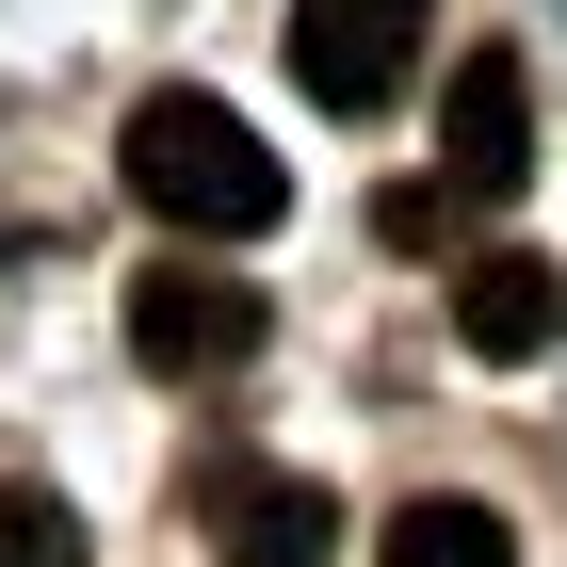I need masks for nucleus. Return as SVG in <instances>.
I'll return each instance as SVG.
<instances>
[{
    "instance_id": "nucleus-5",
    "label": "nucleus",
    "mask_w": 567,
    "mask_h": 567,
    "mask_svg": "<svg viewBox=\"0 0 567 567\" xmlns=\"http://www.w3.org/2000/svg\"><path fill=\"white\" fill-rule=\"evenodd\" d=\"M437 178L471 195V212H503L535 178V82H519V49H471L454 82H437Z\"/></svg>"
},
{
    "instance_id": "nucleus-1",
    "label": "nucleus",
    "mask_w": 567,
    "mask_h": 567,
    "mask_svg": "<svg viewBox=\"0 0 567 567\" xmlns=\"http://www.w3.org/2000/svg\"><path fill=\"white\" fill-rule=\"evenodd\" d=\"M131 195L163 227H195V244H260L276 212H292V163H276L227 97H195V82H163L131 114Z\"/></svg>"
},
{
    "instance_id": "nucleus-4",
    "label": "nucleus",
    "mask_w": 567,
    "mask_h": 567,
    "mask_svg": "<svg viewBox=\"0 0 567 567\" xmlns=\"http://www.w3.org/2000/svg\"><path fill=\"white\" fill-rule=\"evenodd\" d=\"M195 535H212V567H324L341 551V503L308 471H276V454H212L195 471Z\"/></svg>"
},
{
    "instance_id": "nucleus-6",
    "label": "nucleus",
    "mask_w": 567,
    "mask_h": 567,
    "mask_svg": "<svg viewBox=\"0 0 567 567\" xmlns=\"http://www.w3.org/2000/svg\"><path fill=\"white\" fill-rule=\"evenodd\" d=\"M454 341H471V357H551L567 341V260L471 244V260H454Z\"/></svg>"
},
{
    "instance_id": "nucleus-8",
    "label": "nucleus",
    "mask_w": 567,
    "mask_h": 567,
    "mask_svg": "<svg viewBox=\"0 0 567 567\" xmlns=\"http://www.w3.org/2000/svg\"><path fill=\"white\" fill-rule=\"evenodd\" d=\"M454 227H471V195H454V178H390V195H373V244H405V260H422V244H454Z\"/></svg>"
},
{
    "instance_id": "nucleus-2",
    "label": "nucleus",
    "mask_w": 567,
    "mask_h": 567,
    "mask_svg": "<svg viewBox=\"0 0 567 567\" xmlns=\"http://www.w3.org/2000/svg\"><path fill=\"white\" fill-rule=\"evenodd\" d=\"M260 324H276L260 276H212V260H146V276H131V357H146V373H178V390L244 373Z\"/></svg>"
},
{
    "instance_id": "nucleus-9",
    "label": "nucleus",
    "mask_w": 567,
    "mask_h": 567,
    "mask_svg": "<svg viewBox=\"0 0 567 567\" xmlns=\"http://www.w3.org/2000/svg\"><path fill=\"white\" fill-rule=\"evenodd\" d=\"M0 567H82V519L49 486H0Z\"/></svg>"
},
{
    "instance_id": "nucleus-3",
    "label": "nucleus",
    "mask_w": 567,
    "mask_h": 567,
    "mask_svg": "<svg viewBox=\"0 0 567 567\" xmlns=\"http://www.w3.org/2000/svg\"><path fill=\"white\" fill-rule=\"evenodd\" d=\"M422 33H437V0H292V82L324 114H390L422 82Z\"/></svg>"
},
{
    "instance_id": "nucleus-7",
    "label": "nucleus",
    "mask_w": 567,
    "mask_h": 567,
    "mask_svg": "<svg viewBox=\"0 0 567 567\" xmlns=\"http://www.w3.org/2000/svg\"><path fill=\"white\" fill-rule=\"evenodd\" d=\"M373 567H519V535L486 519V503H405V519L373 535Z\"/></svg>"
}]
</instances>
